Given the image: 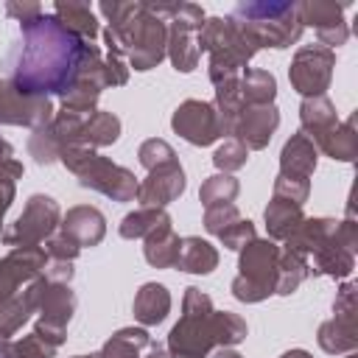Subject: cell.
<instances>
[{
    "label": "cell",
    "mask_w": 358,
    "mask_h": 358,
    "mask_svg": "<svg viewBox=\"0 0 358 358\" xmlns=\"http://www.w3.org/2000/svg\"><path fill=\"white\" fill-rule=\"evenodd\" d=\"M87 42L67 31L53 14L20 25V39L6 56L8 81L25 95H64L76 78Z\"/></svg>",
    "instance_id": "6da1fadb"
},
{
    "label": "cell",
    "mask_w": 358,
    "mask_h": 358,
    "mask_svg": "<svg viewBox=\"0 0 358 358\" xmlns=\"http://www.w3.org/2000/svg\"><path fill=\"white\" fill-rule=\"evenodd\" d=\"M246 322L232 310H215L213 299L187 285L182 296V316L171 327L165 347L173 358H207L218 347H235L246 338Z\"/></svg>",
    "instance_id": "7a4b0ae2"
},
{
    "label": "cell",
    "mask_w": 358,
    "mask_h": 358,
    "mask_svg": "<svg viewBox=\"0 0 358 358\" xmlns=\"http://www.w3.org/2000/svg\"><path fill=\"white\" fill-rule=\"evenodd\" d=\"M98 11L106 17L103 42L115 56H126L137 73L154 70L165 59L168 22L154 17L145 0H101Z\"/></svg>",
    "instance_id": "3957f363"
},
{
    "label": "cell",
    "mask_w": 358,
    "mask_h": 358,
    "mask_svg": "<svg viewBox=\"0 0 358 358\" xmlns=\"http://www.w3.org/2000/svg\"><path fill=\"white\" fill-rule=\"evenodd\" d=\"M196 42H199V50L210 56L207 76L213 84L238 78L252 62V56L260 50L252 34L232 17H207Z\"/></svg>",
    "instance_id": "277c9868"
},
{
    "label": "cell",
    "mask_w": 358,
    "mask_h": 358,
    "mask_svg": "<svg viewBox=\"0 0 358 358\" xmlns=\"http://www.w3.org/2000/svg\"><path fill=\"white\" fill-rule=\"evenodd\" d=\"M235 22H241L252 39L260 48L285 50L294 42H299L305 25L299 20L296 3H280V0H243L229 14Z\"/></svg>",
    "instance_id": "5b68a950"
},
{
    "label": "cell",
    "mask_w": 358,
    "mask_h": 358,
    "mask_svg": "<svg viewBox=\"0 0 358 358\" xmlns=\"http://www.w3.org/2000/svg\"><path fill=\"white\" fill-rule=\"evenodd\" d=\"M59 162L78 179L81 187H90L112 201H134L137 199V187H140L137 176L129 168L98 154L95 148H87V145L67 148Z\"/></svg>",
    "instance_id": "8992f818"
},
{
    "label": "cell",
    "mask_w": 358,
    "mask_h": 358,
    "mask_svg": "<svg viewBox=\"0 0 358 358\" xmlns=\"http://www.w3.org/2000/svg\"><path fill=\"white\" fill-rule=\"evenodd\" d=\"M280 255H282V246L268 238L249 241L238 252V277L229 285L232 296L246 305L274 296L277 274H280Z\"/></svg>",
    "instance_id": "52a82bcc"
},
{
    "label": "cell",
    "mask_w": 358,
    "mask_h": 358,
    "mask_svg": "<svg viewBox=\"0 0 358 358\" xmlns=\"http://www.w3.org/2000/svg\"><path fill=\"white\" fill-rule=\"evenodd\" d=\"M34 296H36V313L39 319L34 322V333L50 341L53 347H62L67 341V327L76 313V291L70 282H53L45 277L34 280Z\"/></svg>",
    "instance_id": "ba28073f"
},
{
    "label": "cell",
    "mask_w": 358,
    "mask_h": 358,
    "mask_svg": "<svg viewBox=\"0 0 358 358\" xmlns=\"http://www.w3.org/2000/svg\"><path fill=\"white\" fill-rule=\"evenodd\" d=\"M62 224V207L53 196L34 193L28 196L22 213L8 224V229L0 235L6 246H42Z\"/></svg>",
    "instance_id": "9c48e42d"
},
{
    "label": "cell",
    "mask_w": 358,
    "mask_h": 358,
    "mask_svg": "<svg viewBox=\"0 0 358 358\" xmlns=\"http://www.w3.org/2000/svg\"><path fill=\"white\" fill-rule=\"evenodd\" d=\"M84 117L87 115L59 109L48 126L34 129L28 137V154L34 157V162L50 165V162H59L67 148L84 145Z\"/></svg>",
    "instance_id": "30bf717a"
},
{
    "label": "cell",
    "mask_w": 358,
    "mask_h": 358,
    "mask_svg": "<svg viewBox=\"0 0 358 358\" xmlns=\"http://www.w3.org/2000/svg\"><path fill=\"white\" fill-rule=\"evenodd\" d=\"M336 67V50L322 45H302L288 67V81L302 98H319L327 92L333 81Z\"/></svg>",
    "instance_id": "8fae6325"
},
{
    "label": "cell",
    "mask_w": 358,
    "mask_h": 358,
    "mask_svg": "<svg viewBox=\"0 0 358 358\" xmlns=\"http://www.w3.org/2000/svg\"><path fill=\"white\" fill-rule=\"evenodd\" d=\"M106 90L103 81V56L101 48L87 42L81 64L76 70V78L70 84V90L62 95V109L64 112H76V115H90L98 109V98Z\"/></svg>",
    "instance_id": "7c38bea8"
},
{
    "label": "cell",
    "mask_w": 358,
    "mask_h": 358,
    "mask_svg": "<svg viewBox=\"0 0 358 358\" xmlns=\"http://www.w3.org/2000/svg\"><path fill=\"white\" fill-rule=\"evenodd\" d=\"M341 235L336 241L322 243L308 255V266L316 277H333V280H347L355 268V252H358V227L347 215L341 218Z\"/></svg>",
    "instance_id": "4fadbf2b"
},
{
    "label": "cell",
    "mask_w": 358,
    "mask_h": 358,
    "mask_svg": "<svg viewBox=\"0 0 358 358\" xmlns=\"http://www.w3.org/2000/svg\"><path fill=\"white\" fill-rule=\"evenodd\" d=\"M171 129L185 143L199 145V148L213 145L221 137V123H218V112L213 101H199V98H187L173 109Z\"/></svg>",
    "instance_id": "5bb4252c"
},
{
    "label": "cell",
    "mask_w": 358,
    "mask_h": 358,
    "mask_svg": "<svg viewBox=\"0 0 358 358\" xmlns=\"http://www.w3.org/2000/svg\"><path fill=\"white\" fill-rule=\"evenodd\" d=\"M56 115L53 101L42 95H25L20 92L8 78H0V123L6 126H25V129H42Z\"/></svg>",
    "instance_id": "9a60e30c"
},
{
    "label": "cell",
    "mask_w": 358,
    "mask_h": 358,
    "mask_svg": "<svg viewBox=\"0 0 358 358\" xmlns=\"http://www.w3.org/2000/svg\"><path fill=\"white\" fill-rule=\"evenodd\" d=\"M347 3H327V0H302L296 3L302 25H310L316 31V39L322 48H338L350 39V25L344 20Z\"/></svg>",
    "instance_id": "2e32d148"
},
{
    "label": "cell",
    "mask_w": 358,
    "mask_h": 358,
    "mask_svg": "<svg viewBox=\"0 0 358 358\" xmlns=\"http://www.w3.org/2000/svg\"><path fill=\"white\" fill-rule=\"evenodd\" d=\"M48 266V255L42 246H14L0 260V299L14 296L36 277H42Z\"/></svg>",
    "instance_id": "e0dca14e"
},
{
    "label": "cell",
    "mask_w": 358,
    "mask_h": 358,
    "mask_svg": "<svg viewBox=\"0 0 358 358\" xmlns=\"http://www.w3.org/2000/svg\"><path fill=\"white\" fill-rule=\"evenodd\" d=\"M280 126V109L274 103H266V106H243V112L238 115V123H235V131L232 137L246 145V151H263L274 131Z\"/></svg>",
    "instance_id": "ac0fdd59"
},
{
    "label": "cell",
    "mask_w": 358,
    "mask_h": 358,
    "mask_svg": "<svg viewBox=\"0 0 358 358\" xmlns=\"http://www.w3.org/2000/svg\"><path fill=\"white\" fill-rule=\"evenodd\" d=\"M185 187H187V179H185V168L179 162L154 168L140 182L137 201H140V207H162L165 210L171 201H176L185 193Z\"/></svg>",
    "instance_id": "d6986e66"
},
{
    "label": "cell",
    "mask_w": 358,
    "mask_h": 358,
    "mask_svg": "<svg viewBox=\"0 0 358 358\" xmlns=\"http://www.w3.org/2000/svg\"><path fill=\"white\" fill-rule=\"evenodd\" d=\"M59 229L70 241H76L81 249L98 246L106 238V215L98 207H92V204H76L67 213H62Z\"/></svg>",
    "instance_id": "ffe728a7"
},
{
    "label": "cell",
    "mask_w": 358,
    "mask_h": 358,
    "mask_svg": "<svg viewBox=\"0 0 358 358\" xmlns=\"http://www.w3.org/2000/svg\"><path fill=\"white\" fill-rule=\"evenodd\" d=\"M316 162H319V151H316L313 140L305 137L302 131H296L285 140V145L280 151V176L310 182V176L316 171Z\"/></svg>",
    "instance_id": "44dd1931"
},
{
    "label": "cell",
    "mask_w": 358,
    "mask_h": 358,
    "mask_svg": "<svg viewBox=\"0 0 358 358\" xmlns=\"http://www.w3.org/2000/svg\"><path fill=\"white\" fill-rule=\"evenodd\" d=\"M316 341L327 355H347L358 350V313H336L322 322L316 330Z\"/></svg>",
    "instance_id": "7402d4cb"
},
{
    "label": "cell",
    "mask_w": 358,
    "mask_h": 358,
    "mask_svg": "<svg viewBox=\"0 0 358 358\" xmlns=\"http://www.w3.org/2000/svg\"><path fill=\"white\" fill-rule=\"evenodd\" d=\"M299 131L305 137L313 140V145L338 126V112H336V103L327 98V95H319V98H302L299 103Z\"/></svg>",
    "instance_id": "603a6c76"
},
{
    "label": "cell",
    "mask_w": 358,
    "mask_h": 358,
    "mask_svg": "<svg viewBox=\"0 0 358 358\" xmlns=\"http://www.w3.org/2000/svg\"><path fill=\"white\" fill-rule=\"evenodd\" d=\"M131 313L143 327H154L165 322V316L171 313V291L162 282H143L134 294Z\"/></svg>",
    "instance_id": "cb8c5ba5"
},
{
    "label": "cell",
    "mask_w": 358,
    "mask_h": 358,
    "mask_svg": "<svg viewBox=\"0 0 358 358\" xmlns=\"http://www.w3.org/2000/svg\"><path fill=\"white\" fill-rule=\"evenodd\" d=\"M263 221H266L268 241H274V243H285V241L299 229V224L305 221V213H302L299 204L271 196V201H268L266 210H263Z\"/></svg>",
    "instance_id": "d4e9b609"
},
{
    "label": "cell",
    "mask_w": 358,
    "mask_h": 358,
    "mask_svg": "<svg viewBox=\"0 0 358 358\" xmlns=\"http://www.w3.org/2000/svg\"><path fill=\"white\" fill-rule=\"evenodd\" d=\"M53 17H56L67 31H73L76 36H81L84 42H92V39L101 34V25H98L95 11H92V6L84 3V0H56V3H53Z\"/></svg>",
    "instance_id": "484cf974"
},
{
    "label": "cell",
    "mask_w": 358,
    "mask_h": 358,
    "mask_svg": "<svg viewBox=\"0 0 358 358\" xmlns=\"http://www.w3.org/2000/svg\"><path fill=\"white\" fill-rule=\"evenodd\" d=\"M196 36L199 34L190 31V28H185V25H176V22L168 25V48H165V56L171 59V64H173L176 73H193L199 67L201 50H199Z\"/></svg>",
    "instance_id": "4316f807"
},
{
    "label": "cell",
    "mask_w": 358,
    "mask_h": 358,
    "mask_svg": "<svg viewBox=\"0 0 358 358\" xmlns=\"http://www.w3.org/2000/svg\"><path fill=\"white\" fill-rule=\"evenodd\" d=\"M36 313V296H34V282L17 291L14 296L0 299V338H11L22 324Z\"/></svg>",
    "instance_id": "83f0119b"
},
{
    "label": "cell",
    "mask_w": 358,
    "mask_h": 358,
    "mask_svg": "<svg viewBox=\"0 0 358 358\" xmlns=\"http://www.w3.org/2000/svg\"><path fill=\"white\" fill-rule=\"evenodd\" d=\"M176 268L187 271V274H210L218 268V249L199 235H187V238H182Z\"/></svg>",
    "instance_id": "f1b7e54d"
},
{
    "label": "cell",
    "mask_w": 358,
    "mask_h": 358,
    "mask_svg": "<svg viewBox=\"0 0 358 358\" xmlns=\"http://www.w3.org/2000/svg\"><path fill=\"white\" fill-rule=\"evenodd\" d=\"M179 246H182V238L173 232V224H165L143 238L145 263L154 268H173L179 257Z\"/></svg>",
    "instance_id": "f546056e"
},
{
    "label": "cell",
    "mask_w": 358,
    "mask_h": 358,
    "mask_svg": "<svg viewBox=\"0 0 358 358\" xmlns=\"http://www.w3.org/2000/svg\"><path fill=\"white\" fill-rule=\"evenodd\" d=\"M316 151H322L324 157L338 159V162H352V159H355V154H358L355 117L338 120V126H336L333 131H327V134L316 143Z\"/></svg>",
    "instance_id": "4dcf8cb0"
},
{
    "label": "cell",
    "mask_w": 358,
    "mask_h": 358,
    "mask_svg": "<svg viewBox=\"0 0 358 358\" xmlns=\"http://www.w3.org/2000/svg\"><path fill=\"white\" fill-rule=\"evenodd\" d=\"M277 98V78L268 70L249 67L241 73V101L243 106H266Z\"/></svg>",
    "instance_id": "1f68e13d"
},
{
    "label": "cell",
    "mask_w": 358,
    "mask_h": 358,
    "mask_svg": "<svg viewBox=\"0 0 358 358\" xmlns=\"http://www.w3.org/2000/svg\"><path fill=\"white\" fill-rule=\"evenodd\" d=\"M120 117L115 112H106V109H95L84 117V145L87 148H106V145H115L117 137H120Z\"/></svg>",
    "instance_id": "d6a6232c"
},
{
    "label": "cell",
    "mask_w": 358,
    "mask_h": 358,
    "mask_svg": "<svg viewBox=\"0 0 358 358\" xmlns=\"http://www.w3.org/2000/svg\"><path fill=\"white\" fill-rule=\"evenodd\" d=\"M148 341H151V336L145 327H120L103 341L98 355L101 358H140L143 350L148 347Z\"/></svg>",
    "instance_id": "836d02e7"
},
{
    "label": "cell",
    "mask_w": 358,
    "mask_h": 358,
    "mask_svg": "<svg viewBox=\"0 0 358 358\" xmlns=\"http://www.w3.org/2000/svg\"><path fill=\"white\" fill-rule=\"evenodd\" d=\"M165 224H171V215L162 207H137L134 213L123 215V221L117 224V232L126 241H137V238H145Z\"/></svg>",
    "instance_id": "e575fe53"
},
{
    "label": "cell",
    "mask_w": 358,
    "mask_h": 358,
    "mask_svg": "<svg viewBox=\"0 0 358 358\" xmlns=\"http://www.w3.org/2000/svg\"><path fill=\"white\" fill-rule=\"evenodd\" d=\"M310 274V266H308V257L305 255H296L291 249L282 246V255H280V274H277V296H291Z\"/></svg>",
    "instance_id": "d590c367"
},
{
    "label": "cell",
    "mask_w": 358,
    "mask_h": 358,
    "mask_svg": "<svg viewBox=\"0 0 358 358\" xmlns=\"http://www.w3.org/2000/svg\"><path fill=\"white\" fill-rule=\"evenodd\" d=\"M241 193V182L232 176V173H213L201 182L199 187V201L207 207H215V204H232Z\"/></svg>",
    "instance_id": "8d00e7d4"
},
{
    "label": "cell",
    "mask_w": 358,
    "mask_h": 358,
    "mask_svg": "<svg viewBox=\"0 0 358 358\" xmlns=\"http://www.w3.org/2000/svg\"><path fill=\"white\" fill-rule=\"evenodd\" d=\"M137 159H140V165H143L145 171H154V168H165V165L179 162L173 145H171L168 140H162V137H148V140H143L140 148H137Z\"/></svg>",
    "instance_id": "74e56055"
},
{
    "label": "cell",
    "mask_w": 358,
    "mask_h": 358,
    "mask_svg": "<svg viewBox=\"0 0 358 358\" xmlns=\"http://www.w3.org/2000/svg\"><path fill=\"white\" fill-rule=\"evenodd\" d=\"M249 151L246 145H241L235 137H227L215 151H213V165L218 168V173H235L246 165Z\"/></svg>",
    "instance_id": "f35d334b"
},
{
    "label": "cell",
    "mask_w": 358,
    "mask_h": 358,
    "mask_svg": "<svg viewBox=\"0 0 358 358\" xmlns=\"http://www.w3.org/2000/svg\"><path fill=\"white\" fill-rule=\"evenodd\" d=\"M241 218V210L235 207V204H215V207H207L204 210V229L210 232V235H221L229 224H235Z\"/></svg>",
    "instance_id": "ab89813d"
},
{
    "label": "cell",
    "mask_w": 358,
    "mask_h": 358,
    "mask_svg": "<svg viewBox=\"0 0 358 358\" xmlns=\"http://www.w3.org/2000/svg\"><path fill=\"white\" fill-rule=\"evenodd\" d=\"M48 260H59V263H73L81 255V246L76 241H70L64 232H53L45 243H42Z\"/></svg>",
    "instance_id": "60d3db41"
},
{
    "label": "cell",
    "mask_w": 358,
    "mask_h": 358,
    "mask_svg": "<svg viewBox=\"0 0 358 358\" xmlns=\"http://www.w3.org/2000/svg\"><path fill=\"white\" fill-rule=\"evenodd\" d=\"M56 350L59 347H53L34 330L28 336H22L20 341H14V358H56Z\"/></svg>",
    "instance_id": "b9f144b4"
},
{
    "label": "cell",
    "mask_w": 358,
    "mask_h": 358,
    "mask_svg": "<svg viewBox=\"0 0 358 358\" xmlns=\"http://www.w3.org/2000/svg\"><path fill=\"white\" fill-rule=\"evenodd\" d=\"M257 238V232H255V224L249 221V218H238L235 224H229L221 235H218V241L227 246V249H232V252H241L249 241H255Z\"/></svg>",
    "instance_id": "7bdbcfd3"
},
{
    "label": "cell",
    "mask_w": 358,
    "mask_h": 358,
    "mask_svg": "<svg viewBox=\"0 0 358 358\" xmlns=\"http://www.w3.org/2000/svg\"><path fill=\"white\" fill-rule=\"evenodd\" d=\"M271 196H277V199H285V201H294V204H305L308 201V196H310V182H305V179H288V176H280L277 173V179H274V193Z\"/></svg>",
    "instance_id": "ee69618b"
},
{
    "label": "cell",
    "mask_w": 358,
    "mask_h": 358,
    "mask_svg": "<svg viewBox=\"0 0 358 358\" xmlns=\"http://www.w3.org/2000/svg\"><path fill=\"white\" fill-rule=\"evenodd\" d=\"M22 173H25V168H22L20 159H14V145L6 137H0V182H14L17 185V179Z\"/></svg>",
    "instance_id": "f6af8a7d"
},
{
    "label": "cell",
    "mask_w": 358,
    "mask_h": 358,
    "mask_svg": "<svg viewBox=\"0 0 358 358\" xmlns=\"http://www.w3.org/2000/svg\"><path fill=\"white\" fill-rule=\"evenodd\" d=\"M129 70L131 67H126L123 56H115V53L103 56V81H106V87H123L129 81Z\"/></svg>",
    "instance_id": "bcb514c9"
},
{
    "label": "cell",
    "mask_w": 358,
    "mask_h": 358,
    "mask_svg": "<svg viewBox=\"0 0 358 358\" xmlns=\"http://www.w3.org/2000/svg\"><path fill=\"white\" fill-rule=\"evenodd\" d=\"M6 14L11 17V20H17L20 25H25V22H31V20H36L39 14H42V6L39 3H20V0H8L6 3Z\"/></svg>",
    "instance_id": "7dc6e473"
},
{
    "label": "cell",
    "mask_w": 358,
    "mask_h": 358,
    "mask_svg": "<svg viewBox=\"0 0 358 358\" xmlns=\"http://www.w3.org/2000/svg\"><path fill=\"white\" fill-rule=\"evenodd\" d=\"M42 277H45V280H53V282H70V280H73V263L48 260V266H45Z\"/></svg>",
    "instance_id": "c3c4849f"
},
{
    "label": "cell",
    "mask_w": 358,
    "mask_h": 358,
    "mask_svg": "<svg viewBox=\"0 0 358 358\" xmlns=\"http://www.w3.org/2000/svg\"><path fill=\"white\" fill-rule=\"evenodd\" d=\"M14 196H17V185L14 182H0V235H3V218H6Z\"/></svg>",
    "instance_id": "681fc988"
},
{
    "label": "cell",
    "mask_w": 358,
    "mask_h": 358,
    "mask_svg": "<svg viewBox=\"0 0 358 358\" xmlns=\"http://www.w3.org/2000/svg\"><path fill=\"white\" fill-rule=\"evenodd\" d=\"M140 358H173V355H171V350H168L165 344H159V341H154V338H151Z\"/></svg>",
    "instance_id": "f907efd6"
},
{
    "label": "cell",
    "mask_w": 358,
    "mask_h": 358,
    "mask_svg": "<svg viewBox=\"0 0 358 358\" xmlns=\"http://www.w3.org/2000/svg\"><path fill=\"white\" fill-rule=\"evenodd\" d=\"M0 358H14V341L0 338Z\"/></svg>",
    "instance_id": "816d5d0a"
},
{
    "label": "cell",
    "mask_w": 358,
    "mask_h": 358,
    "mask_svg": "<svg viewBox=\"0 0 358 358\" xmlns=\"http://www.w3.org/2000/svg\"><path fill=\"white\" fill-rule=\"evenodd\" d=\"M213 358H243V355H241V352H235L232 347H218Z\"/></svg>",
    "instance_id": "f5cc1de1"
},
{
    "label": "cell",
    "mask_w": 358,
    "mask_h": 358,
    "mask_svg": "<svg viewBox=\"0 0 358 358\" xmlns=\"http://www.w3.org/2000/svg\"><path fill=\"white\" fill-rule=\"evenodd\" d=\"M280 358H313L308 350H288V352H282Z\"/></svg>",
    "instance_id": "db71d44e"
},
{
    "label": "cell",
    "mask_w": 358,
    "mask_h": 358,
    "mask_svg": "<svg viewBox=\"0 0 358 358\" xmlns=\"http://www.w3.org/2000/svg\"><path fill=\"white\" fill-rule=\"evenodd\" d=\"M73 358H101L98 352H90V355H73Z\"/></svg>",
    "instance_id": "11a10c76"
},
{
    "label": "cell",
    "mask_w": 358,
    "mask_h": 358,
    "mask_svg": "<svg viewBox=\"0 0 358 358\" xmlns=\"http://www.w3.org/2000/svg\"><path fill=\"white\" fill-rule=\"evenodd\" d=\"M347 358H358V355H355V352H347Z\"/></svg>",
    "instance_id": "9f6ffc18"
}]
</instances>
